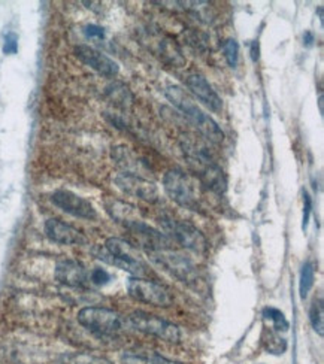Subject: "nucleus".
I'll return each instance as SVG.
<instances>
[{"mask_svg": "<svg viewBox=\"0 0 324 364\" xmlns=\"http://www.w3.org/2000/svg\"><path fill=\"white\" fill-rule=\"evenodd\" d=\"M78 322L88 331L98 336H112L123 330L125 321L112 309L88 306L78 312Z\"/></svg>", "mask_w": 324, "mask_h": 364, "instance_id": "nucleus-5", "label": "nucleus"}, {"mask_svg": "<svg viewBox=\"0 0 324 364\" xmlns=\"http://www.w3.org/2000/svg\"><path fill=\"white\" fill-rule=\"evenodd\" d=\"M165 93L169 102H172L173 106L178 107V110L188 118V121L200 131L202 136L217 145L224 141V133L220 129V126L215 123L208 114L202 111L195 103V100L188 96L183 88L177 86H170L166 88Z\"/></svg>", "mask_w": 324, "mask_h": 364, "instance_id": "nucleus-3", "label": "nucleus"}, {"mask_svg": "<svg viewBox=\"0 0 324 364\" xmlns=\"http://www.w3.org/2000/svg\"><path fill=\"white\" fill-rule=\"evenodd\" d=\"M278 333L279 331L274 330L272 327H269V329L266 327L263 330V334H262V344H263L265 349L267 353L275 354V356L284 354L286 348H287L286 339H282Z\"/></svg>", "mask_w": 324, "mask_h": 364, "instance_id": "nucleus-22", "label": "nucleus"}, {"mask_svg": "<svg viewBox=\"0 0 324 364\" xmlns=\"http://www.w3.org/2000/svg\"><path fill=\"white\" fill-rule=\"evenodd\" d=\"M59 364H114L111 360L102 356H94L88 353H71L60 357Z\"/></svg>", "mask_w": 324, "mask_h": 364, "instance_id": "nucleus-23", "label": "nucleus"}, {"mask_svg": "<svg viewBox=\"0 0 324 364\" xmlns=\"http://www.w3.org/2000/svg\"><path fill=\"white\" fill-rule=\"evenodd\" d=\"M165 228V235L173 244L180 245L184 249L193 251L196 254H205L208 251V240L196 225L181 220H173L170 217H163L160 220Z\"/></svg>", "mask_w": 324, "mask_h": 364, "instance_id": "nucleus-6", "label": "nucleus"}, {"mask_svg": "<svg viewBox=\"0 0 324 364\" xmlns=\"http://www.w3.org/2000/svg\"><path fill=\"white\" fill-rule=\"evenodd\" d=\"M105 209L110 213V217L115 220L117 223L123 224L125 227L132 224L133 221H138V209L130 204H126L125 200L118 199H110L105 201Z\"/></svg>", "mask_w": 324, "mask_h": 364, "instance_id": "nucleus-19", "label": "nucleus"}, {"mask_svg": "<svg viewBox=\"0 0 324 364\" xmlns=\"http://www.w3.org/2000/svg\"><path fill=\"white\" fill-rule=\"evenodd\" d=\"M223 54H224V59L228 63L231 67L238 66L239 63V45L235 39H226L223 42Z\"/></svg>", "mask_w": 324, "mask_h": 364, "instance_id": "nucleus-27", "label": "nucleus"}, {"mask_svg": "<svg viewBox=\"0 0 324 364\" xmlns=\"http://www.w3.org/2000/svg\"><path fill=\"white\" fill-rule=\"evenodd\" d=\"M123 364H183L180 361L169 360L157 353H133L127 351L121 356Z\"/></svg>", "mask_w": 324, "mask_h": 364, "instance_id": "nucleus-21", "label": "nucleus"}, {"mask_svg": "<svg viewBox=\"0 0 324 364\" xmlns=\"http://www.w3.org/2000/svg\"><path fill=\"white\" fill-rule=\"evenodd\" d=\"M311 211H313L311 196H309L306 192H303V220H302V228H303V230H306V227H308L309 217H311Z\"/></svg>", "mask_w": 324, "mask_h": 364, "instance_id": "nucleus-30", "label": "nucleus"}, {"mask_svg": "<svg viewBox=\"0 0 324 364\" xmlns=\"http://www.w3.org/2000/svg\"><path fill=\"white\" fill-rule=\"evenodd\" d=\"M156 54L173 67H183L185 64V59L178 44H175V40L169 36H158L156 39Z\"/></svg>", "mask_w": 324, "mask_h": 364, "instance_id": "nucleus-18", "label": "nucleus"}, {"mask_svg": "<svg viewBox=\"0 0 324 364\" xmlns=\"http://www.w3.org/2000/svg\"><path fill=\"white\" fill-rule=\"evenodd\" d=\"M75 56L84 64L91 67L93 71H96L102 76L114 78L120 72L118 64L112 59H110L108 56H105L103 52L94 49L88 45L75 47Z\"/></svg>", "mask_w": 324, "mask_h": 364, "instance_id": "nucleus-13", "label": "nucleus"}, {"mask_svg": "<svg viewBox=\"0 0 324 364\" xmlns=\"http://www.w3.org/2000/svg\"><path fill=\"white\" fill-rule=\"evenodd\" d=\"M146 254L156 266L163 269L165 272H168L173 278H177L178 281L184 282V284L185 282L187 284H190V282H195L197 279L196 266L187 257H184L183 254L175 251V248L146 252Z\"/></svg>", "mask_w": 324, "mask_h": 364, "instance_id": "nucleus-8", "label": "nucleus"}, {"mask_svg": "<svg viewBox=\"0 0 324 364\" xmlns=\"http://www.w3.org/2000/svg\"><path fill=\"white\" fill-rule=\"evenodd\" d=\"M187 88L190 90L195 98H197L202 103H204L208 110H211L212 112H221L223 110V102L221 98L212 88V86L208 83L205 76H202L199 74L190 75L185 81Z\"/></svg>", "mask_w": 324, "mask_h": 364, "instance_id": "nucleus-15", "label": "nucleus"}, {"mask_svg": "<svg viewBox=\"0 0 324 364\" xmlns=\"http://www.w3.org/2000/svg\"><path fill=\"white\" fill-rule=\"evenodd\" d=\"M163 188L168 197L181 208L196 212L202 209L199 188L195 180L181 169H170L165 173Z\"/></svg>", "mask_w": 324, "mask_h": 364, "instance_id": "nucleus-4", "label": "nucleus"}, {"mask_svg": "<svg viewBox=\"0 0 324 364\" xmlns=\"http://www.w3.org/2000/svg\"><path fill=\"white\" fill-rule=\"evenodd\" d=\"M309 322L314 329V331L318 336H323L324 333V305L323 299H316L309 307Z\"/></svg>", "mask_w": 324, "mask_h": 364, "instance_id": "nucleus-25", "label": "nucleus"}, {"mask_svg": "<svg viewBox=\"0 0 324 364\" xmlns=\"http://www.w3.org/2000/svg\"><path fill=\"white\" fill-rule=\"evenodd\" d=\"M181 150L187 160V165L202 185L211 192L223 194L227 190V178L224 170L211 154L209 148L200 139L185 134L181 138Z\"/></svg>", "mask_w": 324, "mask_h": 364, "instance_id": "nucleus-1", "label": "nucleus"}, {"mask_svg": "<svg viewBox=\"0 0 324 364\" xmlns=\"http://www.w3.org/2000/svg\"><path fill=\"white\" fill-rule=\"evenodd\" d=\"M47 236L60 245H86L87 237L81 233L78 228L66 224L60 220L50 218L45 223Z\"/></svg>", "mask_w": 324, "mask_h": 364, "instance_id": "nucleus-16", "label": "nucleus"}, {"mask_svg": "<svg viewBox=\"0 0 324 364\" xmlns=\"http://www.w3.org/2000/svg\"><path fill=\"white\" fill-rule=\"evenodd\" d=\"M263 317H265V319L272 322V329L277 331H287L290 327L284 314H282L277 307H265Z\"/></svg>", "mask_w": 324, "mask_h": 364, "instance_id": "nucleus-26", "label": "nucleus"}, {"mask_svg": "<svg viewBox=\"0 0 324 364\" xmlns=\"http://www.w3.org/2000/svg\"><path fill=\"white\" fill-rule=\"evenodd\" d=\"M54 274H56V279L60 284L72 288H84L90 281L87 269L83 263H79L76 260L59 262L56 266V272Z\"/></svg>", "mask_w": 324, "mask_h": 364, "instance_id": "nucleus-14", "label": "nucleus"}, {"mask_svg": "<svg viewBox=\"0 0 324 364\" xmlns=\"http://www.w3.org/2000/svg\"><path fill=\"white\" fill-rule=\"evenodd\" d=\"M93 255L98 260H102L106 264L115 266L121 269V271L129 272L133 276L144 278L145 275H148V267L139 259L138 249L125 239H120V237L106 239L103 247L93 248Z\"/></svg>", "mask_w": 324, "mask_h": 364, "instance_id": "nucleus-2", "label": "nucleus"}, {"mask_svg": "<svg viewBox=\"0 0 324 364\" xmlns=\"http://www.w3.org/2000/svg\"><path fill=\"white\" fill-rule=\"evenodd\" d=\"M260 49H259V42L258 40H254V42L251 44V59L253 61H258L260 59Z\"/></svg>", "mask_w": 324, "mask_h": 364, "instance_id": "nucleus-32", "label": "nucleus"}, {"mask_svg": "<svg viewBox=\"0 0 324 364\" xmlns=\"http://www.w3.org/2000/svg\"><path fill=\"white\" fill-rule=\"evenodd\" d=\"M105 94L108 100H110L114 106L121 107V110H129L134 103V96L129 87L120 81H114L110 86L105 88Z\"/></svg>", "mask_w": 324, "mask_h": 364, "instance_id": "nucleus-20", "label": "nucleus"}, {"mask_svg": "<svg viewBox=\"0 0 324 364\" xmlns=\"http://www.w3.org/2000/svg\"><path fill=\"white\" fill-rule=\"evenodd\" d=\"M318 103H320V112L323 114V94H320V99H318Z\"/></svg>", "mask_w": 324, "mask_h": 364, "instance_id": "nucleus-34", "label": "nucleus"}, {"mask_svg": "<svg viewBox=\"0 0 324 364\" xmlns=\"http://www.w3.org/2000/svg\"><path fill=\"white\" fill-rule=\"evenodd\" d=\"M314 281H316V263L306 262L302 267L301 281H299V293L302 299H305L308 293L314 287Z\"/></svg>", "mask_w": 324, "mask_h": 364, "instance_id": "nucleus-24", "label": "nucleus"}, {"mask_svg": "<svg viewBox=\"0 0 324 364\" xmlns=\"http://www.w3.org/2000/svg\"><path fill=\"white\" fill-rule=\"evenodd\" d=\"M129 322L134 330H138L148 336H154V338H158L165 342L177 344L181 339V331L178 326H175L172 322L160 317H156L153 314H148L144 311H134L133 314H130Z\"/></svg>", "mask_w": 324, "mask_h": 364, "instance_id": "nucleus-9", "label": "nucleus"}, {"mask_svg": "<svg viewBox=\"0 0 324 364\" xmlns=\"http://www.w3.org/2000/svg\"><path fill=\"white\" fill-rule=\"evenodd\" d=\"M18 51V37L13 32H8L5 35L4 42V52L5 54H16Z\"/></svg>", "mask_w": 324, "mask_h": 364, "instance_id": "nucleus-29", "label": "nucleus"}, {"mask_svg": "<svg viewBox=\"0 0 324 364\" xmlns=\"http://www.w3.org/2000/svg\"><path fill=\"white\" fill-rule=\"evenodd\" d=\"M90 279H91L93 284H96V286H106L108 282L111 281V275L108 274V272L105 271V269L96 267V269H94V271L90 274Z\"/></svg>", "mask_w": 324, "mask_h": 364, "instance_id": "nucleus-28", "label": "nucleus"}, {"mask_svg": "<svg viewBox=\"0 0 324 364\" xmlns=\"http://www.w3.org/2000/svg\"><path fill=\"white\" fill-rule=\"evenodd\" d=\"M84 35L90 39H103L105 30H103V27H100L98 24H88L84 27Z\"/></svg>", "mask_w": 324, "mask_h": 364, "instance_id": "nucleus-31", "label": "nucleus"}, {"mask_svg": "<svg viewBox=\"0 0 324 364\" xmlns=\"http://www.w3.org/2000/svg\"><path fill=\"white\" fill-rule=\"evenodd\" d=\"M112 160L117 163L120 169H123L125 173L137 175V177L145 178V175L151 172L150 166L146 165V161L141 158L137 153L132 151L127 146H115L112 148Z\"/></svg>", "mask_w": 324, "mask_h": 364, "instance_id": "nucleus-17", "label": "nucleus"}, {"mask_svg": "<svg viewBox=\"0 0 324 364\" xmlns=\"http://www.w3.org/2000/svg\"><path fill=\"white\" fill-rule=\"evenodd\" d=\"M314 40H316V37H314V33L313 32H305L303 33V44L306 45V47H311L313 44H314Z\"/></svg>", "mask_w": 324, "mask_h": 364, "instance_id": "nucleus-33", "label": "nucleus"}, {"mask_svg": "<svg viewBox=\"0 0 324 364\" xmlns=\"http://www.w3.org/2000/svg\"><path fill=\"white\" fill-rule=\"evenodd\" d=\"M127 293L133 300L156 307H169L173 303L170 291L156 281L132 276L127 281Z\"/></svg>", "mask_w": 324, "mask_h": 364, "instance_id": "nucleus-7", "label": "nucleus"}, {"mask_svg": "<svg viewBox=\"0 0 324 364\" xmlns=\"http://www.w3.org/2000/svg\"><path fill=\"white\" fill-rule=\"evenodd\" d=\"M137 244L145 249V252H154L161 249H170L173 248V242L169 239L168 235L158 232L157 228L148 225L142 220L133 221L132 224L126 225Z\"/></svg>", "mask_w": 324, "mask_h": 364, "instance_id": "nucleus-10", "label": "nucleus"}, {"mask_svg": "<svg viewBox=\"0 0 324 364\" xmlns=\"http://www.w3.org/2000/svg\"><path fill=\"white\" fill-rule=\"evenodd\" d=\"M114 181L120 190L129 196L138 197L144 201H148V204H157V201L160 200L158 188L150 180L137 177V175L121 172L117 175Z\"/></svg>", "mask_w": 324, "mask_h": 364, "instance_id": "nucleus-11", "label": "nucleus"}, {"mask_svg": "<svg viewBox=\"0 0 324 364\" xmlns=\"http://www.w3.org/2000/svg\"><path fill=\"white\" fill-rule=\"evenodd\" d=\"M51 201L63 212L83 220H96L98 212L88 200L69 192V190H57L51 194Z\"/></svg>", "mask_w": 324, "mask_h": 364, "instance_id": "nucleus-12", "label": "nucleus"}]
</instances>
